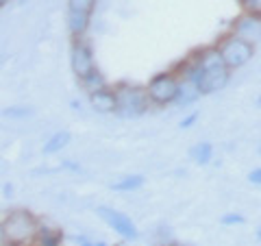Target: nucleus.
Wrapping results in <instances>:
<instances>
[{"instance_id": "nucleus-1", "label": "nucleus", "mask_w": 261, "mask_h": 246, "mask_svg": "<svg viewBox=\"0 0 261 246\" xmlns=\"http://www.w3.org/2000/svg\"><path fill=\"white\" fill-rule=\"evenodd\" d=\"M39 220L29 209H13L3 218L5 246H33L39 233Z\"/></svg>"}, {"instance_id": "nucleus-2", "label": "nucleus", "mask_w": 261, "mask_h": 246, "mask_svg": "<svg viewBox=\"0 0 261 246\" xmlns=\"http://www.w3.org/2000/svg\"><path fill=\"white\" fill-rule=\"evenodd\" d=\"M116 89V101H118V109L116 113L122 118H137L148 109V94H146V87H137L130 83H120L113 87Z\"/></svg>"}, {"instance_id": "nucleus-3", "label": "nucleus", "mask_w": 261, "mask_h": 246, "mask_svg": "<svg viewBox=\"0 0 261 246\" xmlns=\"http://www.w3.org/2000/svg\"><path fill=\"white\" fill-rule=\"evenodd\" d=\"M218 51L222 55V61L228 70H238L252 59V55H255V44H250L246 39L228 33V35H224L218 42Z\"/></svg>"}, {"instance_id": "nucleus-4", "label": "nucleus", "mask_w": 261, "mask_h": 246, "mask_svg": "<svg viewBox=\"0 0 261 246\" xmlns=\"http://www.w3.org/2000/svg\"><path fill=\"white\" fill-rule=\"evenodd\" d=\"M146 94H148L150 105H157V107H166V105H172L176 101L178 94V77L174 70L168 72H159L154 75L148 85H146Z\"/></svg>"}, {"instance_id": "nucleus-5", "label": "nucleus", "mask_w": 261, "mask_h": 246, "mask_svg": "<svg viewBox=\"0 0 261 246\" xmlns=\"http://www.w3.org/2000/svg\"><path fill=\"white\" fill-rule=\"evenodd\" d=\"M70 63H72V72L76 75V79H85L89 72L96 70V63H94V53H92V46H89L87 39L79 37L72 42V51H70Z\"/></svg>"}, {"instance_id": "nucleus-6", "label": "nucleus", "mask_w": 261, "mask_h": 246, "mask_svg": "<svg viewBox=\"0 0 261 246\" xmlns=\"http://www.w3.org/2000/svg\"><path fill=\"white\" fill-rule=\"evenodd\" d=\"M96 214L100 216L120 237H124V240H137V237H140L137 225L126 214H122V211H116V209H111V207H98Z\"/></svg>"}, {"instance_id": "nucleus-7", "label": "nucleus", "mask_w": 261, "mask_h": 246, "mask_svg": "<svg viewBox=\"0 0 261 246\" xmlns=\"http://www.w3.org/2000/svg\"><path fill=\"white\" fill-rule=\"evenodd\" d=\"M228 79H231V70L222 65V68H214V70H202L200 81H198V89L202 96L216 94L220 89H224L228 85Z\"/></svg>"}, {"instance_id": "nucleus-8", "label": "nucleus", "mask_w": 261, "mask_h": 246, "mask_svg": "<svg viewBox=\"0 0 261 246\" xmlns=\"http://www.w3.org/2000/svg\"><path fill=\"white\" fill-rule=\"evenodd\" d=\"M231 33L242 37V39H246V42H250V44H255L261 39V18L242 13L240 18L231 24Z\"/></svg>"}, {"instance_id": "nucleus-9", "label": "nucleus", "mask_w": 261, "mask_h": 246, "mask_svg": "<svg viewBox=\"0 0 261 246\" xmlns=\"http://www.w3.org/2000/svg\"><path fill=\"white\" fill-rule=\"evenodd\" d=\"M89 105L98 111V113H116L118 109V101H116V89L111 87H102L89 94Z\"/></svg>"}, {"instance_id": "nucleus-10", "label": "nucleus", "mask_w": 261, "mask_h": 246, "mask_svg": "<svg viewBox=\"0 0 261 246\" xmlns=\"http://www.w3.org/2000/svg\"><path fill=\"white\" fill-rule=\"evenodd\" d=\"M200 89L196 83H192V81H185V79H178V94H176V101L174 105H178V107H187V105L196 103L200 98Z\"/></svg>"}, {"instance_id": "nucleus-11", "label": "nucleus", "mask_w": 261, "mask_h": 246, "mask_svg": "<svg viewBox=\"0 0 261 246\" xmlns=\"http://www.w3.org/2000/svg\"><path fill=\"white\" fill-rule=\"evenodd\" d=\"M89 22H92V13L68 11V31H70V35L74 39L85 35L87 29H89Z\"/></svg>"}, {"instance_id": "nucleus-12", "label": "nucleus", "mask_w": 261, "mask_h": 246, "mask_svg": "<svg viewBox=\"0 0 261 246\" xmlns=\"http://www.w3.org/2000/svg\"><path fill=\"white\" fill-rule=\"evenodd\" d=\"M61 242H63V231L61 229L42 225L39 227V233L35 237V242H33V246H61Z\"/></svg>"}, {"instance_id": "nucleus-13", "label": "nucleus", "mask_w": 261, "mask_h": 246, "mask_svg": "<svg viewBox=\"0 0 261 246\" xmlns=\"http://www.w3.org/2000/svg\"><path fill=\"white\" fill-rule=\"evenodd\" d=\"M70 133L68 131H57V133H53L50 135V139L44 144V149H42V153L44 155H55V153H59L61 149H65V146L70 144Z\"/></svg>"}, {"instance_id": "nucleus-14", "label": "nucleus", "mask_w": 261, "mask_h": 246, "mask_svg": "<svg viewBox=\"0 0 261 246\" xmlns=\"http://www.w3.org/2000/svg\"><path fill=\"white\" fill-rule=\"evenodd\" d=\"M144 185V177L142 175H128V177H122L118 181L111 183V190L116 192H133V190H140Z\"/></svg>"}, {"instance_id": "nucleus-15", "label": "nucleus", "mask_w": 261, "mask_h": 246, "mask_svg": "<svg viewBox=\"0 0 261 246\" xmlns=\"http://www.w3.org/2000/svg\"><path fill=\"white\" fill-rule=\"evenodd\" d=\"M190 157L198 163V166H207V163L214 159V146H211L209 142H200L196 144L194 149L190 151Z\"/></svg>"}, {"instance_id": "nucleus-16", "label": "nucleus", "mask_w": 261, "mask_h": 246, "mask_svg": "<svg viewBox=\"0 0 261 246\" xmlns=\"http://www.w3.org/2000/svg\"><path fill=\"white\" fill-rule=\"evenodd\" d=\"M81 85H83V87L87 89V92L92 94V92H96V89H102V87H107V79H105V75H102V72L96 68V70H92V72H89V75H87L85 79H81Z\"/></svg>"}, {"instance_id": "nucleus-17", "label": "nucleus", "mask_w": 261, "mask_h": 246, "mask_svg": "<svg viewBox=\"0 0 261 246\" xmlns=\"http://www.w3.org/2000/svg\"><path fill=\"white\" fill-rule=\"evenodd\" d=\"M94 7H96V0H68V11L92 13Z\"/></svg>"}, {"instance_id": "nucleus-18", "label": "nucleus", "mask_w": 261, "mask_h": 246, "mask_svg": "<svg viewBox=\"0 0 261 246\" xmlns=\"http://www.w3.org/2000/svg\"><path fill=\"white\" fill-rule=\"evenodd\" d=\"M240 7H242V13L261 18V0H240Z\"/></svg>"}, {"instance_id": "nucleus-19", "label": "nucleus", "mask_w": 261, "mask_h": 246, "mask_svg": "<svg viewBox=\"0 0 261 246\" xmlns=\"http://www.w3.org/2000/svg\"><path fill=\"white\" fill-rule=\"evenodd\" d=\"M3 116L5 118H29V116H33V109H29V107H9V109L3 111Z\"/></svg>"}, {"instance_id": "nucleus-20", "label": "nucleus", "mask_w": 261, "mask_h": 246, "mask_svg": "<svg viewBox=\"0 0 261 246\" xmlns=\"http://www.w3.org/2000/svg\"><path fill=\"white\" fill-rule=\"evenodd\" d=\"M220 223H222L224 227H235V225H244L246 223V218H244L242 214H235L233 211V214H224L222 218H220Z\"/></svg>"}, {"instance_id": "nucleus-21", "label": "nucleus", "mask_w": 261, "mask_h": 246, "mask_svg": "<svg viewBox=\"0 0 261 246\" xmlns=\"http://www.w3.org/2000/svg\"><path fill=\"white\" fill-rule=\"evenodd\" d=\"M196 120H198V111H194V113H190V116H185L181 120V129H190Z\"/></svg>"}, {"instance_id": "nucleus-22", "label": "nucleus", "mask_w": 261, "mask_h": 246, "mask_svg": "<svg viewBox=\"0 0 261 246\" xmlns=\"http://www.w3.org/2000/svg\"><path fill=\"white\" fill-rule=\"evenodd\" d=\"M248 181H250L252 185H261V168L250 170V175H248Z\"/></svg>"}, {"instance_id": "nucleus-23", "label": "nucleus", "mask_w": 261, "mask_h": 246, "mask_svg": "<svg viewBox=\"0 0 261 246\" xmlns=\"http://www.w3.org/2000/svg\"><path fill=\"white\" fill-rule=\"evenodd\" d=\"M63 168H68V170H81L79 163H74V161H68V159L63 161Z\"/></svg>"}, {"instance_id": "nucleus-24", "label": "nucleus", "mask_w": 261, "mask_h": 246, "mask_svg": "<svg viewBox=\"0 0 261 246\" xmlns=\"http://www.w3.org/2000/svg\"><path fill=\"white\" fill-rule=\"evenodd\" d=\"M76 242H79V246H94V242H87L85 237H76Z\"/></svg>"}, {"instance_id": "nucleus-25", "label": "nucleus", "mask_w": 261, "mask_h": 246, "mask_svg": "<svg viewBox=\"0 0 261 246\" xmlns=\"http://www.w3.org/2000/svg\"><path fill=\"white\" fill-rule=\"evenodd\" d=\"M0 246H5V229H3V220H0Z\"/></svg>"}, {"instance_id": "nucleus-26", "label": "nucleus", "mask_w": 261, "mask_h": 246, "mask_svg": "<svg viewBox=\"0 0 261 246\" xmlns=\"http://www.w3.org/2000/svg\"><path fill=\"white\" fill-rule=\"evenodd\" d=\"M94 246H109L107 242H94Z\"/></svg>"}, {"instance_id": "nucleus-27", "label": "nucleus", "mask_w": 261, "mask_h": 246, "mask_svg": "<svg viewBox=\"0 0 261 246\" xmlns=\"http://www.w3.org/2000/svg\"><path fill=\"white\" fill-rule=\"evenodd\" d=\"M257 240H259V242H261V227H259V229H257Z\"/></svg>"}, {"instance_id": "nucleus-28", "label": "nucleus", "mask_w": 261, "mask_h": 246, "mask_svg": "<svg viewBox=\"0 0 261 246\" xmlns=\"http://www.w3.org/2000/svg\"><path fill=\"white\" fill-rule=\"evenodd\" d=\"M7 3H9V0H0V9H3V7H5Z\"/></svg>"}, {"instance_id": "nucleus-29", "label": "nucleus", "mask_w": 261, "mask_h": 246, "mask_svg": "<svg viewBox=\"0 0 261 246\" xmlns=\"http://www.w3.org/2000/svg\"><path fill=\"white\" fill-rule=\"evenodd\" d=\"M172 246H187V244H172Z\"/></svg>"}, {"instance_id": "nucleus-30", "label": "nucleus", "mask_w": 261, "mask_h": 246, "mask_svg": "<svg viewBox=\"0 0 261 246\" xmlns=\"http://www.w3.org/2000/svg\"><path fill=\"white\" fill-rule=\"evenodd\" d=\"M259 105H261V96H259Z\"/></svg>"}, {"instance_id": "nucleus-31", "label": "nucleus", "mask_w": 261, "mask_h": 246, "mask_svg": "<svg viewBox=\"0 0 261 246\" xmlns=\"http://www.w3.org/2000/svg\"><path fill=\"white\" fill-rule=\"evenodd\" d=\"M161 246H166V244H161Z\"/></svg>"}]
</instances>
